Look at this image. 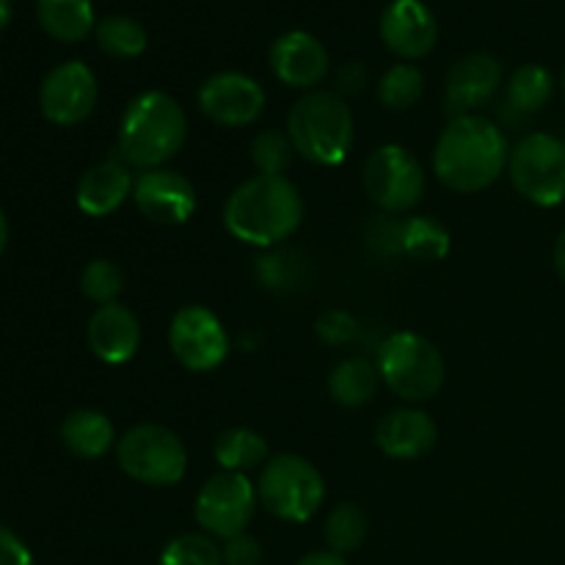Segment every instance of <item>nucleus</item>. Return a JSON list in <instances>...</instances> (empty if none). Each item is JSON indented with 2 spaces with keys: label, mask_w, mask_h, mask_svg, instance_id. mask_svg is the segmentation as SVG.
Wrapping results in <instances>:
<instances>
[{
  "label": "nucleus",
  "mask_w": 565,
  "mask_h": 565,
  "mask_svg": "<svg viewBox=\"0 0 565 565\" xmlns=\"http://www.w3.org/2000/svg\"><path fill=\"white\" fill-rule=\"evenodd\" d=\"M268 64L276 81L307 94L329 77L331 55L315 33L287 31L270 44Z\"/></svg>",
  "instance_id": "nucleus-16"
},
{
  "label": "nucleus",
  "mask_w": 565,
  "mask_h": 565,
  "mask_svg": "<svg viewBox=\"0 0 565 565\" xmlns=\"http://www.w3.org/2000/svg\"><path fill=\"white\" fill-rule=\"evenodd\" d=\"M132 204L147 221L158 226H182L193 218L199 196L185 174L171 169H149L136 174Z\"/></svg>",
  "instance_id": "nucleus-14"
},
{
  "label": "nucleus",
  "mask_w": 565,
  "mask_h": 565,
  "mask_svg": "<svg viewBox=\"0 0 565 565\" xmlns=\"http://www.w3.org/2000/svg\"><path fill=\"white\" fill-rule=\"evenodd\" d=\"M375 92H379V103L384 105L386 110L403 114V110L414 108V105L423 99L425 75L417 64L401 61V64L390 66V70L381 75L379 88H375Z\"/></svg>",
  "instance_id": "nucleus-29"
},
{
  "label": "nucleus",
  "mask_w": 565,
  "mask_h": 565,
  "mask_svg": "<svg viewBox=\"0 0 565 565\" xmlns=\"http://www.w3.org/2000/svg\"><path fill=\"white\" fill-rule=\"evenodd\" d=\"M99 99V83L92 66L83 61H64L42 77L39 108L55 127H75L94 114Z\"/></svg>",
  "instance_id": "nucleus-12"
},
{
  "label": "nucleus",
  "mask_w": 565,
  "mask_h": 565,
  "mask_svg": "<svg viewBox=\"0 0 565 565\" xmlns=\"http://www.w3.org/2000/svg\"><path fill=\"white\" fill-rule=\"evenodd\" d=\"M121 290H125V270L114 259L97 257L81 270V292L97 307L119 301Z\"/></svg>",
  "instance_id": "nucleus-30"
},
{
  "label": "nucleus",
  "mask_w": 565,
  "mask_h": 565,
  "mask_svg": "<svg viewBox=\"0 0 565 565\" xmlns=\"http://www.w3.org/2000/svg\"><path fill=\"white\" fill-rule=\"evenodd\" d=\"M381 375L375 362L362 356L342 359L329 373V397L342 408H359L375 397Z\"/></svg>",
  "instance_id": "nucleus-24"
},
{
  "label": "nucleus",
  "mask_w": 565,
  "mask_h": 565,
  "mask_svg": "<svg viewBox=\"0 0 565 565\" xmlns=\"http://www.w3.org/2000/svg\"><path fill=\"white\" fill-rule=\"evenodd\" d=\"M116 463L130 480L152 489L180 486L188 475V450L166 425L141 423L116 441Z\"/></svg>",
  "instance_id": "nucleus-7"
},
{
  "label": "nucleus",
  "mask_w": 565,
  "mask_h": 565,
  "mask_svg": "<svg viewBox=\"0 0 565 565\" xmlns=\"http://www.w3.org/2000/svg\"><path fill=\"white\" fill-rule=\"evenodd\" d=\"M552 97H555V75L544 64H522L508 77L500 116L505 125H522L530 116L541 114Z\"/></svg>",
  "instance_id": "nucleus-21"
},
{
  "label": "nucleus",
  "mask_w": 565,
  "mask_h": 565,
  "mask_svg": "<svg viewBox=\"0 0 565 565\" xmlns=\"http://www.w3.org/2000/svg\"><path fill=\"white\" fill-rule=\"evenodd\" d=\"M169 348L188 373H213L230 356V334L213 309L188 303L171 318Z\"/></svg>",
  "instance_id": "nucleus-11"
},
{
  "label": "nucleus",
  "mask_w": 565,
  "mask_h": 565,
  "mask_svg": "<svg viewBox=\"0 0 565 565\" xmlns=\"http://www.w3.org/2000/svg\"><path fill=\"white\" fill-rule=\"evenodd\" d=\"M450 232L434 215H408V218H403V257L414 259V263H441L450 254Z\"/></svg>",
  "instance_id": "nucleus-26"
},
{
  "label": "nucleus",
  "mask_w": 565,
  "mask_h": 565,
  "mask_svg": "<svg viewBox=\"0 0 565 565\" xmlns=\"http://www.w3.org/2000/svg\"><path fill=\"white\" fill-rule=\"evenodd\" d=\"M356 318L345 309H326L318 320H315V334L323 345L342 348L356 337Z\"/></svg>",
  "instance_id": "nucleus-33"
},
{
  "label": "nucleus",
  "mask_w": 565,
  "mask_h": 565,
  "mask_svg": "<svg viewBox=\"0 0 565 565\" xmlns=\"http://www.w3.org/2000/svg\"><path fill=\"white\" fill-rule=\"evenodd\" d=\"M86 340L99 362L119 367V364L130 362L141 348V323L125 303H105V307L94 309L88 318Z\"/></svg>",
  "instance_id": "nucleus-18"
},
{
  "label": "nucleus",
  "mask_w": 565,
  "mask_h": 565,
  "mask_svg": "<svg viewBox=\"0 0 565 565\" xmlns=\"http://www.w3.org/2000/svg\"><path fill=\"white\" fill-rule=\"evenodd\" d=\"M334 81H337V94H340V97H359V94L367 88L370 72L362 61H348V64H342L340 70H337Z\"/></svg>",
  "instance_id": "nucleus-36"
},
{
  "label": "nucleus",
  "mask_w": 565,
  "mask_h": 565,
  "mask_svg": "<svg viewBox=\"0 0 565 565\" xmlns=\"http://www.w3.org/2000/svg\"><path fill=\"white\" fill-rule=\"evenodd\" d=\"M381 384L406 403L434 401L447 379L445 356L428 337L417 331H395L375 351Z\"/></svg>",
  "instance_id": "nucleus-5"
},
{
  "label": "nucleus",
  "mask_w": 565,
  "mask_h": 565,
  "mask_svg": "<svg viewBox=\"0 0 565 565\" xmlns=\"http://www.w3.org/2000/svg\"><path fill=\"white\" fill-rule=\"evenodd\" d=\"M285 132L296 154L312 166H340L353 147V114L348 99L329 88L301 94L287 114Z\"/></svg>",
  "instance_id": "nucleus-4"
},
{
  "label": "nucleus",
  "mask_w": 565,
  "mask_h": 565,
  "mask_svg": "<svg viewBox=\"0 0 565 565\" xmlns=\"http://www.w3.org/2000/svg\"><path fill=\"white\" fill-rule=\"evenodd\" d=\"M36 20L61 44L83 42L97 28L92 0H36Z\"/></svg>",
  "instance_id": "nucleus-23"
},
{
  "label": "nucleus",
  "mask_w": 565,
  "mask_h": 565,
  "mask_svg": "<svg viewBox=\"0 0 565 565\" xmlns=\"http://www.w3.org/2000/svg\"><path fill=\"white\" fill-rule=\"evenodd\" d=\"M94 36H97L99 50L116 61L138 58V55L147 53L149 47L147 28H143L136 17L127 14H108L103 17V20H97Z\"/></svg>",
  "instance_id": "nucleus-28"
},
{
  "label": "nucleus",
  "mask_w": 565,
  "mask_h": 565,
  "mask_svg": "<svg viewBox=\"0 0 565 565\" xmlns=\"http://www.w3.org/2000/svg\"><path fill=\"white\" fill-rule=\"evenodd\" d=\"M199 110L218 127H248L263 116L265 88L246 72H215L199 86Z\"/></svg>",
  "instance_id": "nucleus-13"
},
{
  "label": "nucleus",
  "mask_w": 565,
  "mask_h": 565,
  "mask_svg": "<svg viewBox=\"0 0 565 565\" xmlns=\"http://www.w3.org/2000/svg\"><path fill=\"white\" fill-rule=\"evenodd\" d=\"M132 185H136V177L130 174V166L121 158L94 163L92 169L83 171V177L77 180V210L92 215V218L114 215L127 199H132Z\"/></svg>",
  "instance_id": "nucleus-20"
},
{
  "label": "nucleus",
  "mask_w": 565,
  "mask_h": 565,
  "mask_svg": "<svg viewBox=\"0 0 565 565\" xmlns=\"http://www.w3.org/2000/svg\"><path fill=\"white\" fill-rule=\"evenodd\" d=\"M508 177L513 191L535 207L565 202V138L552 132H527L511 147Z\"/></svg>",
  "instance_id": "nucleus-8"
},
{
  "label": "nucleus",
  "mask_w": 565,
  "mask_h": 565,
  "mask_svg": "<svg viewBox=\"0 0 565 565\" xmlns=\"http://www.w3.org/2000/svg\"><path fill=\"white\" fill-rule=\"evenodd\" d=\"M384 47L401 61H419L439 42V20L423 0H392L379 22Z\"/></svg>",
  "instance_id": "nucleus-15"
},
{
  "label": "nucleus",
  "mask_w": 565,
  "mask_h": 565,
  "mask_svg": "<svg viewBox=\"0 0 565 565\" xmlns=\"http://www.w3.org/2000/svg\"><path fill=\"white\" fill-rule=\"evenodd\" d=\"M552 263H555L557 276L565 281V226L561 230V235L555 237V246H552Z\"/></svg>",
  "instance_id": "nucleus-39"
},
{
  "label": "nucleus",
  "mask_w": 565,
  "mask_h": 565,
  "mask_svg": "<svg viewBox=\"0 0 565 565\" xmlns=\"http://www.w3.org/2000/svg\"><path fill=\"white\" fill-rule=\"evenodd\" d=\"M6 246H9V221H6L3 210H0V257H3Z\"/></svg>",
  "instance_id": "nucleus-41"
},
{
  "label": "nucleus",
  "mask_w": 565,
  "mask_h": 565,
  "mask_svg": "<svg viewBox=\"0 0 565 565\" xmlns=\"http://www.w3.org/2000/svg\"><path fill=\"white\" fill-rule=\"evenodd\" d=\"M502 61L491 53H469L450 66L445 81V114L450 119L478 114L502 86Z\"/></svg>",
  "instance_id": "nucleus-17"
},
{
  "label": "nucleus",
  "mask_w": 565,
  "mask_h": 565,
  "mask_svg": "<svg viewBox=\"0 0 565 565\" xmlns=\"http://www.w3.org/2000/svg\"><path fill=\"white\" fill-rule=\"evenodd\" d=\"M259 505L274 519L303 524L326 500V480L312 461L296 452L270 456L257 478Z\"/></svg>",
  "instance_id": "nucleus-6"
},
{
  "label": "nucleus",
  "mask_w": 565,
  "mask_h": 565,
  "mask_svg": "<svg viewBox=\"0 0 565 565\" xmlns=\"http://www.w3.org/2000/svg\"><path fill=\"white\" fill-rule=\"evenodd\" d=\"M221 557H224V565H263V544L248 533L235 535L224 541Z\"/></svg>",
  "instance_id": "nucleus-35"
},
{
  "label": "nucleus",
  "mask_w": 565,
  "mask_h": 565,
  "mask_svg": "<svg viewBox=\"0 0 565 565\" xmlns=\"http://www.w3.org/2000/svg\"><path fill=\"white\" fill-rule=\"evenodd\" d=\"M11 14H14V9H11V0H0V31H6V25L11 22Z\"/></svg>",
  "instance_id": "nucleus-40"
},
{
  "label": "nucleus",
  "mask_w": 565,
  "mask_h": 565,
  "mask_svg": "<svg viewBox=\"0 0 565 565\" xmlns=\"http://www.w3.org/2000/svg\"><path fill=\"white\" fill-rule=\"evenodd\" d=\"M0 565H33V555L25 541L0 524Z\"/></svg>",
  "instance_id": "nucleus-37"
},
{
  "label": "nucleus",
  "mask_w": 565,
  "mask_h": 565,
  "mask_svg": "<svg viewBox=\"0 0 565 565\" xmlns=\"http://www.w3.org/2000/svg\"><path fill=\"white\" fill-rule=\"evenodd\" d=\"M213 456L218 461L221 472H252V469H263L268 463L270 450L263 434L252 428H226L218 434L213 445Z\"/></svg>",
  "instance_id": "nucleus-25"
},
{
  "label": "nucleus",
  "mask_w": 565,
  "mask_h": 565,
  "mask_svg": "<svg viewBox=\"0 0 565 565\" xmlns=\"http://www.w3.org/2000/svg\"><path fill=\"white\" fill-rule=\"evenodd\" d=\"M58 436L61 445L81 461H97V458L108 456L116 441H119L114 423L103 412H94V408H75V412L66 414Z\"/></svg>",
  "instance_id": "nucleus-22"
},
{
  "label": "nucleus",
  "mask_w": 565,
  "mask_h": 565,
  "mask_svg": "<svg viewBox=\"0 0 565 565\" xmlns=\"http://www.w3.org/2000/svg\"><path fill=\"white\" fill-rule=\"evenodd\" d=\"M563 99H565V75H563Z\"/></svg>",
  "instance_id": "nucleus-42"
},
{
  "label": "nucleus",
  "mask_w": 565,
  "mask_h": 565,
  "mask_svg": "<svg viewBox=\"0 0 565 565\" xmlns=\"http://www.w3.org/2000/svg\"><path fill=\"white\" fill-rule=\"evenodd\" d=\"M257 505V483L241 472H218L199 489L193 516L210 539L230 541L246 533Z\"/></svg>",
  "instance_id": "nucleus-10"
},
{
  "label": "nucleus",
  "mask_w": 565,
  "mask_h": 565,
  "mask_svg": "<svg viewBox=\"0 0 565 565\" xmlns=\"http://www.w3.org/2000/svg\"><path fill=\"white\" fill-rule=\"evenodd\" d=\"M370 533V519L364 513L362 505L356 502H340L337 508H331V513L323 522V541L326 550L334 552V555H353L364 546Z\"/></svg>",
  "instance_id": "nucleus-27"
},
{
  "label": "nucleus",
  "mask_w": 565,
  "mask_h": 565,
  "mask_svg": "<svg viewBox=\"0 0 565 565\" xmlns=\"http://www.w3.org/2000/svg\"><path fill=\"white\" fill-rule=\"evenodd\" d=\"M296 565H348V561L329 550H315V552H307V555H303Z\"/></svg>",
  "instance_id": "nucleus-38"
},
{
  "label": "nucleus",
  "mask_w": 565,
  "mask_h": 565,
  "mask_svg": "<svg viewBox=\"0 0 565 565\" xmlns=\"http://www.w3.org/2000/svg\"><path fill=\"white\" fill-rule=\"evenodd\" d=\"M401 237H403V218H397V215L384 213L370 224L367 243L375 254H381V257L401 254Z\"/></svg>",
  "instance_id": "nucleus-34"
},
{
  "label": "nucleus",
  "mask_w": 565,
  "mask_h": 565,
  "mask_svg": "<svg viewBox=\"0 0 565 565\" xmlns=\"http://www.w3.org/2000/svg\"><path fill=\"white\" fill-rule=\"evenodd\" d=\"M303 196L287 177L254 174L226 196L224 226L235 241L274 248L298 232Z\"/></svg>",
  "instance_id": "nucleus-2"
},
{
  "label": "nucleus",
  "mask_w": 565,
  "mask_h": 565,
  "mask_svg": "<svg viewBox=\"0 0 565 565\" xmlns=\"http://www.w3.org/2000/svg\"><path fill=\"white\" fill-rule=\"evenodd\" d=\"M188 138V116L171 94L160 88L136 94L119 119L116 149L132 169H163Z\"/></svg>",
  "instance_id": "nucleus-3"
},
{
  "label": "nucleus",
  "mask_w": 565,
  "mask_h": 565,
  "mask_svg": "<svg viewBox=\"0 0 565 565\" xmlns=\"http://www.w3.org/2000/svg\"><path fill=\"white\" fill-rule=\"evenodd\" d=\"M292 158H296V149H292L290 136L285 130H263L254 136L252 141V163L257 169V174L265 177H285V171L290 169Z\"/></svg>",
  "instance_id": "nucleus-32"
},
{
  "label": "nucleus",
  "mask_w": 565,
  "mask_h": 565,
  "mask_svg": "<svg viewBox=\"0 0 565 565\" xmlns=\"http://www.w3.org/2000/svg\"><path fill=\"white\" fill-rule=\"evenodd\" d=\"M158 565H224V557L207 533H182L163 546Z\"/></svg>",
  "instance_id": "nucleus-31"
},
{
  "label": "nucleus",
  "mask_w": 565,
  "mask_h": 565,
  "mask_svg": "<svg viewBox=\"0 0 565 565\" xmlns=\"http://www.w3.org/2000/svg\"><path fill=\"white\" fill-rule=\"evenodd\" d=\"M439 439L434 417L417 406H403L386 412L375 425V445L386 458L395 461H417L425 452L434 450Z\"/></svg>",
  "instance_id": "nucleus-19"
},
{
  "label": "nucleus",
  "mask_w": 565,
  "mask_h": 565,
  "mask_svg": "<svg viewBox=\"0 0 565 565\" xmlns=\"http://www.w3.org/2000/svg\"><path fill=\"white\" fill-rule=\"evenodd\" d=\"M511 143L505 127L483 114L447 121L434 149V174L456 193H480L508 169Z\"/></svg>",
  "instance_id": "nucleus-1"
},
{
  "label": "nucleus",
  "mask_w": 565,
  "mask_h": 565,
  "mask_svg": "<svg viewBox=\"0 0 565 565\" xmlns=\"http://www.w3.org/2000/svg\"><path fill=\"white\" fill-rule=\"evenodd\" d=\"M362 185L375 207L390 215H401L423 202L428 180L423 163L406 147L384 143L364 160Z\"/></svg>",
  "instance_id": "nucleus-9"
}]
</instances>
